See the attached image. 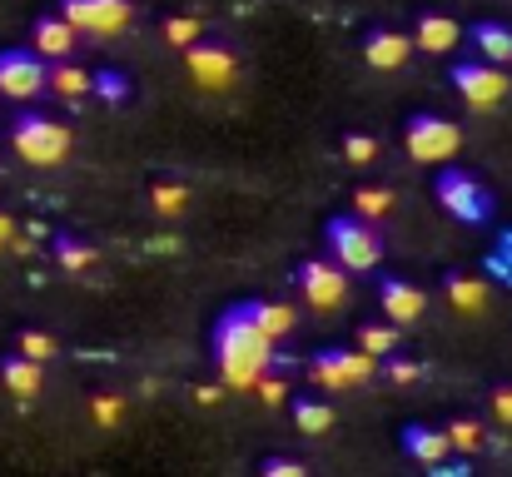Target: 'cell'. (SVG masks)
Wrapping results in <instances>:
<instances>
[{
    "label": "cell",
    "instance_id": "28",
    "mask_svg": "<svg viewBox=\"0 0 512 477\" xmlns=\"http://www.w3.org/2000/svg\"><path fill=\"white\" fill-rule=\"evenodd\" d=\"M150 204H155V214H184V204H189V189H184V184H155Z\"/></svg>",
    "mask_w": 512,
    "mask_h": 477
},
{
    "label": "cell",
    "instance_id": "26",
    "mask_svg": "<svg viewBox=\"0 0 512 477\" xmlns=\"http://www.w3.org/2000/svg\"><path fill=\"white\" fill-rule=\"evenodd\" d=\"M353 209H358L363 219H383V214L393 209V194H388V189H368V184H363V189H353Z\"/></svg>",
    "mask_w": 512,
    "mask_h": 477
},
{
    "label": "cell",
    "instance_id": "15",
    "mask_svg": "<svg viewBox=\"0 0 512 477\" xmlns=\"http://www.w3.org/2000/svg\"><path fill=\"white\" fill-rule=\"evenodd\" d=\"M0 383H5L15 398H35L40 383H45L40 358H30V353H10V358H0Z\"/></svg>",
    "mask_w": 512,
    "mask_h": 477
},
{
    "label": "cell",
    "instance_id": "37",
    "mask_svg": "<svg viewBox=\"0 0 512 477\" xmlns=\"http://www.w3.org/2000/svg\"><path fill=\"white\" fill-rule=\"evenodd\" d=\"M10 244H15V224L0 214V249H10Z\"/></svg>",
    "mask_w": 512,
    "mask_h": 477
},
{
    "label": "cell",
    "instance_id": "32",
    "mask_svg": "<svg viewBox=\"0 0 512 477\" xmlns=\"http://www.w3.org/2000/svg\"><path fill=\"white\" fill-rule=\"evenodd\" d=\"M95 95H105L110 105H120V100L130 95V85H125V75H115V70H105V75H95Z\"/></svg>",
    "mask_w": 512,
    "mask_h": 477
},
{
    "label": "cell",
    "instance_id": "29",
    "mask_svg": "<svg viewBox=\"0 0 512 477\" xmlns=\"http://www.w3.org/2000/svg\"><path fill=\"white\" fill-rule=\"evenodd\" d=\"M343 159H348V164H373V159H378V140H373V135H358V130L343 135Z\"/></svg>",
    "mask_w": 512,
    "mask_h": 477
},
{
    "label": "cell",
    "instance_id": "14",
    "mask_svg": "<svg viewBox=\"0 0 512 477\" xmlns=\"http://www.w3.org/2000/svg\"><path fill=\"white\" fill-rule=\"evenodd\" d=\"M403 448H408V458H418L423 468H438V463L453 453V438H448V428L438 433V428L408 423V428H403Z\"/></svg>",
    "mask_w": 512,
    "mask_h": 477
},
{
    "label": "cell",
    "instance_id": "11",
    "mask_svg": "<svg viewBox=\"0 0 512 477\" xmlns=\"http://www.w3.org/2000/svg\"><path fill=\"white\" fill-rule=\"evenodd\" d=\"M378 304H383V318L413 323V318H423V309H428V294L418 284H408V279H383L378 284Z\"/></svg>",
    "mask_w": 512,
    "mask_h": 477
},
{
    "label": "cell",
    "instance_id": "13",
    "mask_svg": "<svg viewBox=\"0 0 512 477\" xmlns=\"http://www.w3.org/2000/svg\"><path fill=\"white\" fill-rule=\"evenodd\" d=\"M75 40H80V30H75L65 15H40V20H35V50H40L45 60H70Z\"/></svg>",
    "mask_w": 512,
    "mask_h": 477
},
{
    "label": "cell",
    "instance_id": "35",
    "mask_svg": "<svg viewBox=\"0 0 512 477\" xmlns=\"http://www.w3.org/2000/svg\"><path fill=\"white\" fill-rule=\"evenodd\" d=\"M388 378H393V383H413V378H418V363H403V358H393V363H388Z\"/></svg>",
    "mask_w": 512,
    "mask_h": 477
},
{
    "label": "cell",
    "instance_id": "17",
    "mask_svg": "<svg viewBox=\"0 0 512 477\" xmlns=\"http://www.w3.org/2000/svg\"><path fill=\"white\" fill-rule=\"evenodd\" d=\"M95 90V75L90 70H80V65H70V60H50V95H60V100H85Z\"/></svg>",
    "mask_w": 512,
    "mask_h": 477
},
{
    "label": "cell",
    "instance_id": "7",
    "mask_svg": "<svg viewBox=\"0 0 512 477\" xmlns=\"http://www.w3.org/2000/svg\"><path fill=\"white\" fill-rule=\"evenodd\" d=\"M294 284H299V294L314 309H343V299H348V269H343L339 259L334 264L329 259H304L299 274H294Z\"/></svg>",
    "mask_w": 512,
    "mask_h": 477
},
{
    "label": "cell",
    "instance_id": "9",
    "mask_svg": "<svg viewBox=\"0 0 512 477\" xmlns=\"http://www.w3.org/2000/svg\"><path fill=\"white\" fill-rule=\"evenodd\" d=\"M453 90L473 105V110H493L508 100V75L493 65V60H463L453 70Z\"/></svg>",
    "mask_w": 512,
    "mask_h": 477
},
{
    "label": "cell",
    "instance_id": "1",
    "mask_svg": "<svg viewBox=\"0 0 512 477\" xmlns=\"http://www.w3.org/2000/svg\"><path fill=\"white\" fill-rule=\"evenodd\" d=\"M274 343H279V338H269V333L249 318V309H229V314H219V323H214V358H219L224 383L249 393V388L269 373V363H274Z\"/></svg>",
    "mask_w": 512,
    "mask_h": 477
},
{
    "label": "cell",
    "instance_id": "6",
    "mask_svg": "<svg viewBox=\"0 0 512 477\" xmlns=\"http://www.w3.org/2000/svg\"><path fill=\"white\" fill-rule=\"evenodd\" d=\"M50 90V65L40 50H5L0 55V95L5 100H35Z\"/></svg>",
    "mask_w": 512,
    "mask_h": 477
},
{
    "label": "cell",
    "instance_id": "5",
    "mask_svg": "<svg viewBox=\"0 0 512 477\" xmlns=\"http://www.w3.org/2000/svg\"><path fill=\"white\" fill-rule=\"evenodd\" d=\"M438 204H443L453 219H463V224H483V219L493 214L488 189H483L473 174H463V169H443V174H438Z\"/></svg>",
    "mask_w": 512,
    "mask_h": 477
},
{
    "label": "cell",
    "instance_id": "8",
    "mask_svg": "<svg viewBox=\"0 0 512 477\" xmlns=\"http://www.w3.org/2000/svg\"><path fill=\"white\" fill-rule=\"evenodd\" d=\"M184 65H189L199 90H229L234 75H239V60H234V50L224 40H194L184 50Z\"/></svg>",
    "mask_w": 512,
    "mask_h": 477
},
{
    "label": "cell",
    "instance_id": "19",
    "mask_svg": "<svg viewBox=\"0 0 512 477\" xmlns=\"http://www.w3.org/2000/svg\"><path fill=\"white\" fill-rule=\"evenodd\" d=\"M473 45L483 50V60H493V65H512V30L508 25H498V20L473 25Z\"/></svg>",
    "mask_w": 512,
    "mask_h": 477
},
{
    "label": "cell",
    "instance_id": "24",
    "mask_svg": "<svg viewBox=\"0 0 512 477\" xmlns=\"http://www.w3.org/2000/svg\"><path fill=\"white\" fill-rule=\"evenodd\" d=\"M55 259H60V269H70V274H85V269L95 264V249H85L80 239L60 234V239H55Z\"/></svg>",
    "mask_w": 512,
    "mask_h": 477
},
{
    "label": "cell",
    "instance_id": "21",
    "mask_svg": "<svg viewBox=\"0 0 512 477\" xmlns=\"http://www.w3.org/2000/svg\"><path fill=\"white\" fill-rule=\"evenodd\" d=\"M448 304L463 309V314H478V309H488V284L468 279V274H453L448 279Z\"/></svg>",
    "mask_w": 512,
    "mask_h": 477
},
{
    "label": "cell",
    "instance_id": "10",
    "mask_svg": "<svg viewBox=\"0 0 512 477\" xmlns=\"http://www.w3.org/2000/svg\"><path fill=\"white\" fill-rule=\"evenodd\" d=\"M60 15L80 30V35H120L135 10L130 0H60Z\"/></svg>",
    "mask_w": 512,
    "mask_h": 477
},
{
    "label": "cell",
    "instance_id": "3",
    "mask_svg": "<svg viewBox=\"0 0 512 477\" xmlns=\"http://www.w3.org/2000/svg\"><path fill=\"white\" fill-rule=\"evenodd\" d=\"M324 239H329V254L339 259L348 274H368V269H378V259H383V244H378V234H373V224L358 214V219H329V229H324Z\"/></svg>",
    "mask_w": 512,
    "mask_h": 477
},
{
    "label": "cell",
    "instance_id": "18",
    "mask_svg": "<svg viewBox=\"0 0 512 477\" xmlns=\"http://www.w3.org/2000/svg\"><path fill=\"white\" fill-rule=\"evenodd\" d=\"M244 309H249V318H254L269 338H289V333H294V309L279 304V299H249Z\"/></svg>",
    "mask_w": 512,
    "mask_h": 477
},
{
    "label": "cell",
    "instance_id": "33",
    "mask_svg": "<svg viewBox=\"0 0 512 477\" xmlns=\"http://www.w3.org/2000/svg\"><path fill=\"white\" fill-rule=\"evenodd\" d=\"M254 393H259L264 403H284V378H279V358H274V363H269V373H264V378L254 383Z\"/></svg>",
    "mask_w": 512,
    "mask_h": 477
},
{
    "label": "cell",
    "instance_id": "36",
    "mask_svg": "<svg viewBox=\"0 0 512 477\" xmlns=\"http://www.w3.org/2000/svg\"><path fill=\"white\" fill-rule=\"evenodd\" d=\"M493 413L503 423H512V388H493Z\"/></svg>",
    "mask_w": 512,
    "mask_h": 477
},
{
    "label": "cell",
    "instance_id": "4",
    "mask_svg": "<svg viewBox=\"0 0 512 477\" xmlns=\"http://www.w3.org/2000/svg\"><path fill=\"white\" fill-rule=\"evenodd\" d=\"M458 145H463V130L443 115H413L403 130V150L418 164H443V159L458 155Z\"/></svg>",
    "mask_w": 512,
    "mask_h": 477
},
{
    "label": "cell",
    "instance_id": "20",
    "mask_svg": "<svg viewBox=\"0 0 512 477\" xmlns=\"http://www.w3.org/2000/svg\"><path fill=\"white\" fill-rule=\"evenodd\" d=\"M309 373H314V383H319V388H329V393L353 388V378H348V368H343V353H339V348H324V353H314Z\"/></svg>",
    "mask_w": 512,
    "mask_h": 477
},
{
    "label": "cell",
    "instance_id": "30",
    "mask_svg": "<svg viewBox=\"0 0 512 477\" xmlns=\"http://www.w3.org/2000/svg\"><path fill=\"white\" fill-rule=\"evenodd\" d=\"M20 353H30V358L45 363V358H55V338L40 333V328H25V333H20Z\"/></svg>",
    "mask_w": 512,
    "mask_h": 477
},
{
    "label": "cell",
    "instance_id": "12",
    "mask_svg": "<svg viewBox=\"0 0 512 477\" xmlns=\"http://www.w3.org/2000/svg\"><path fill=\"white\" fill-rule=\"evenodd\" d=\"M413 45H418V40H408L403 30H368V35H363V60H368L373 70H398Z\"/></svg>",
    "mask_w": 512,
    "mask_h": 477
},
{
    "label": "cell",
    "instance_id": "25",
    "mask_svg": "<svg viewBox=\"0 0 512 477\" xmlns=\"http://www.w3.org/2000/svg\"><path fill=\"white\" fill-rule=\"evenodd\" d=\"M160 30H165V40L179 45V50H189L194 40H204V25H199L194 15H165V25H160Z\"/></svg>",
    "mask_w": 512,
    "mask_h": 477
},
{
    "label": "cell",
    "instance_id": "27",
    "mask_svg": "<svg viewBox=\"0 0 512 477\" xmlns=\"http://www.w3.org/2000/svg\"><path fill=\"white\" fill-rule=\"evenodd\" d=\"M448 438H453V453H478L483 448V428L473 418H453L448 423Z\"/></svg>",
    "mask_w": 512,
    "mask_h": 477
},
{
    "label": "cell",
    "instance_id": "16",
    "mask_svg": "<svg viewBox=\"0 0 512 477\" xmlns=\"http://www.w3.org/2000/svg\"><path fill=\"white\" fill-rule=\"evenodd\" d=\"M458 20L453 15H438V10H428L423 20H418V30H413V40H418V50H428V55H448L453 45H458Z\"/></svg>",
    "mask_w": 512,
    "mask_h": 477
},
{
    "label": "cell",
    "instance_id": "2",
    "mask_svg": "<svg viewBox=\"0 0 512 477\" xmlns=\"http://www.w3.org/2000/svg\"><path fill=\"white\" fill-rule=\"evenodd\" d=\"M10 145H15V155L25 164L50 169V164H60L70 155V130L60 120H50V115H20L15 130H10Z\"/></svg>",
    "mask_w": 512,
    "mask_h": 477
},
{
    "label": "cell",
    "instance_id": "34",
    "mask_svg": "<svg viewBox=\"0 0 512 477\" xmlns=\"http://www.w3.org/2000/svg\"><path fill=\"white\" fill-rule=\"evenodd\" d=\"M309 468L304 463H294V458H269L264 463V477H304Z\"/></svg>",
    "mask_w": 512,
    "mask_h": 477
},
{
    "label": "cell",
    "instance_id": "31",
    "mask_svg": "<svg viewBox=\"0 0 512 477\" xmlns=\"http://www.w3.org/2000/svg\"><path fill=\"white\" fill-rule=\"evenodd\" d=\"M90 413H95V423L115 428V423H120V413H125V403H120V393H100V398L90 403Z\"/></svg>",
    "mask_w": 512,
    "mask_h": 477
},
{
    "label": "cell",
    "instance_id": "22",
    "mask_svg": "<svg viewBox=\"0 0 512 477\" xmlns=\"http://www.w3.org/2000/svg\"><path fill=\"white\" fill-rule=\"evenodd\" d=\"M294 423H299L304 438H319V433L334 428V408L319 403V398H299V403H294Z\"/></svg>",
    "mask_w": 512,
    "mask_h": 477
},
{
    "label": "cell",
    "instance_id": "23",
    "mask_svg": "<svg viewBox=\"0 0 512 477\" xmlns=\"http://www.w3.org/2000/svg\"><path fill=\"white\" fill-rule=\"evenodd\" d=\"M398 328H403V323H363V328H358V348H368L373 358H383V353L398 348Z\"/></svg>",
    "mask_w": 512,
    "mask_h": 477
}]
</instances>
